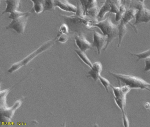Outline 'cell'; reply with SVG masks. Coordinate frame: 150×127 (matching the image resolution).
<instances>
[{"label": "cell", "mask_w": 150, "mask_h": 127, "mask_svg": "<svg viewBox=\"0 0 150 127\" xmlns=\"http://www.w3.org/2000/svg\"><path fill=\"white\" fill-rule=\"evenodd\" d=\"M110 75L115 78L119 83L124 84L131 89L146 90L150 92V83L142 78L127 74H119L109 71Z\"/></svg>", "instance_id": "obj_2"}, {"label": "cell", "mask_w": 150, "mask_h": 127, "mask_svg": "<svg viewBox=\"0 0 150 127\" xmlns=\"http://www.w3.org/2000/svg\"><path fill=\"white\" fill-rule=\"evenodd\" d=\"M79 1L84 9V16L97 19L100 9L97 5V0H79Z\"/></svg>", "instance_id": "obj_8"}, {"label": "cell", "mask_w": 150, "mask_h": 127, "mask_svg": "<svg viewBox=\"0 0 150 127\" xmlns=\"http://www.w3.org/2000/svg\"><path fill=\"white\" fill-rule=\"evenodd\" d=\"M107 36L100 33L96 31L93 33V42L92 45L93 47L96 48L97 49L98 54H100L102 49L106 46L107 42Z\"/></svg>", "instance_id": "obj_9"}, {"label": "cell", "mask_w": 150, "mask_h": 127, "mask_svg": "<svg viewBox=\"0 0 150 127\" xmlns=\"http://www.w3.org/2000/svg\"><path fill=\"white\" fill-rule=\"evenodd\" d=\"M144 106L146 109H149L150 108V103L148 102H146Z\"/></svg>", "instance_id": "obj_30"}, {"label": "cell", "mask_w": 150, "mask_h": 127, "mask_svg": "<svg viewBox=\"0 0 150 127\" xmlns=\"http://www.w3.org/2000/svg\"><path fill=\"white\" fill-rule=\"evenodd\" d=\"M118 6H120V5L122 4V1L121 0H113Z\"/></svg>", "instance_id": "obj_29"}, {"label": "cell", "mask_w": 150, "mask_h": 127, "mask_svg": "<svg viewBox=\"0 0 150 127\" xmlns=\"http://www.w3.org/2000/svg\"><path fill=\"white\" fill-rule=\"evenodd\" d=\"M114 2L115 1L113 0H105L103 5L100 9V11L97 16V19L103 18L107 13L110 12L111 6Z\"/></svg>", "instance_id": "obj_15"}, {"label": "cell", "mask_w": 150, "mask_h": 127, "mask_svg": "<svg viewBox=\"0 0 150 127\" xmlns=\"http://www.w3.org/2000/svg\"><path fill=\"white\" fill-rule=\"evenodd\" d=\"M76 54L78 55L81 60L85 63L90 68H92L93 66V63L91 62L89 58L87 56L85 52L81 51L79 49H75L74 50Z\"/></svg>", "instance_id": "obj_19"}, {"label": "cell", "mask_w": 150, "mask_h": 127, "mask_svg": "<svg viewBox=\"0 0 150 127\" xmlns=\"http://www.w3.org/2000/svg\"><path fill=\"white\" fill-rule=\"evenodd\" d=\"M21 0H6V6L5 10L2 11V14H10L14 11L19 10L21 8Z\"/></svg>", "instance_id": "obj_14"}, {"label": "cell", "mask_w": 150, "mask_h": 127, "mask_svg": "<svg viewBox=\"0 0 150 127\" xmlns=\"http://www.w3.org/2000/svg\"><path fill=\"white\" fill-rule=\"evenodd\" d=\"M55 7L67 12L76 13L77 7L70 3L68 0H54Z\"/></svg>", "instance_id": "obj_11"}, {"label": "cell", "mask_w": 150, "mask_h": 127, "mask_svg": "<svg viewBox=\"0 0 150 127\" xmlns=\"http://www.w3.org/2000/svg\"><path fill=\"white\" fill-rule=\"evenodd\" d=\"M30 13V11H28V13L25 15L12 19V21L6 26V29L7 30L12 29L15 31L18 34L24 33Z\"/></svg>", "instance_id": "obj_6"}, {"label": "cell", "mask_w": 150, "mask_h": 127, "mask_svg": "<svg viewBox=\"0 0 150 127\" xmlns=\"http://www.w3.org/2000/svg\"><path fill=\"white\" fill-rule=\"evenodd\" d=\"M30 1L33 3L32 11L36 14H38L44 11V3L45 0H27Z\"/></svg>", "instance_id": "obj_16"}, {"label": "cell", "mask_w": 150, "mask_h": 127, "mask_svg": "<svg viewBox=\"0 0 150 127\" xmlns=\"http://www.w3.org/2000/svg\"><path fill=\"white\" fill-rule=\"evenodd\" d=\"M56 41V39H53L47 41L44 43L42 45H41L36 50L27 56L24 59L20 61L13 63L8 69V72L10 73H13V72L20 69L23 66H26L29 63L32 61L35 57H36L37 56L39 55L43 52L48 50L52 46L54 45Z\"/></svg>", "instance_id": "obj_4"}, {"label": "cell", "mask_w": 150, "mask_h": 127, "mask_svg": "<svg viewBox=\"0 0 150 127\" xmlns=\"http://www.w3.org/2000/svg\"><path fill=\"white\" fill-rule=\"evenodd\" d=\"M134 7L137 9V11L135 15V22L133 25L150 22V10L145 7L144 3L138 2Z\"/></svg>", "instance_id": "obj_7"}, {"label": "cell", "mask_w": 150, "mask_h": 127, "mask_svg": "<svg viewBox=\"0 0 150 127\" xmlns=\"http://www.w3.org/2000/svg\"><path fill=\"white\" fill-rule=\"evenodd\" d=\"M128 53L132 56H137V61H138L140 59H146V58L150 56V48L146 51L139 53V54H134V53L129 52Z\"/></svg>", "instance_id": "obj_20"}, {"label": "cell", "mask_w": 150, "mask_h": 127, "mask_svg": "<svg viewBox=\"0 0 150 127\" xmlns=\"http://www.w3.org/2000/svg\"><path fill=\"white\" fill-rule=\"evenodd\" d=\"M126 7L125 5L122 4L119 7V10L117 11V13L115 14V20L116 22L120 21L122 18L123 16L124 15L126 11Z\"/></svg>", "instance_id": "obj_21"}, {"label": "cell", "mask_w": 150, "mask_h": 127, "mask_svg": "<svg viewBox=\"0 0 150 127\" xmlns=\"http://www.w3.org/2000/svg\"><path fill=\"white\" fill-rule=\"evenodd\" d=\"M57 41L60 43H65L69 39L68 34H60L57 35Z\"/></svg>", "instance_id": "obj_26"}, {"label": "cell", "mask_w": 150, "mask_h": 127, "mask_svg": "<svg viewBox=\"0 0 150 127\" xmlns=\"http://www.w3.org/2000/svg\"><path fill=\"white\" fill-rule=\"evenodd\" d=\"M126 25L127 24L124 23L122 20H120V24L118 25L119 41H118V43L117 45V48L120 47L123 39L127 33V29L126 27Z\"/></svg>", "instance_id": "obj_17"}, {"label": "cell", "mask_w": 150, "mask_h": 127, "mask_svg": "<svg viewBox=\"0 0 150 127\" xmlns=\"http://www.w3.org/2000/svg\"><path fill=\"white\" fill-rule=\"evenodd\" d=\"M137 11V9L135 7L127 9L124 15L121 20H122L126 24H129L134 29L136 32H137V30L135 26L132 25L130 21L135 18V15Z\"/></svg>", "instance_id": "obj_13"}, {"label": "cell", "mask_w": 150, "mask_h": 127, "mask_svg": "<svg viewBox=\"0 0 150 127\" xmlns=\"http://www.w3.org/2000/svg\"><path fill=\"white\" fill-rule=\"evenodd\" d=\"M98 27L103 34L107 36V42L103 50H105L111 42L118 37V26L113 24L109 16L100 21H98L93 25V27Z\"/></svg>", "instance_id": "obj_3"}, {"label": "cell", "mask_w": 150, "mask_h": 127, "mask_svg": "<svg viewBox=\"0 0 150 127\" xmlns=\"http://www.w3.org/2000/svg\"><path fill=\"white\" fill-rule=\"evenodd\" d=\"M54 0H45L44 3V11L55 10Z\"/></svg>", "instance_id": "obj_22"}, {"label": "cell", "mask_w": 150, "mask_h": 127, "mask_svg": "<svg viewBox=\"0 0 150 127\" xmlns=\"http://www.w3.org/2000/svg\"><path fill=\"white\" fill-rule=\"evenodd\" d=\"M75 41L79 49L83 52H86L93 47L92 44L87 40L83 34H80L75 36Z\"/></svg>", "instance_id": "obj_10"}, {"label": "cell", "mask_w": 150, "mask_h": 127, "mask_svg": "<svg viewBox=\"0 0 150 127\" xmlns=\"http://www.w3.org/2000/svg\"><path fill=\"white\" fill-rule=\"evenodd\" d=\"M11 88H8V89H6V90L1 91V97H0V109L6 108L8 107L7 103V96L8 94L9 93Z\"/></svg>", "instance_id": "obj_18"}, {"label": "cell", "mask_w": 150, "mask_h": 127, "mask_svg": "<svg viewBox=\"0 0 150 127\" xmlns=\"http://www.w3.org/2000/svg\"><path fill=\"white\" fill-rule=\"evenodd\" d=\"M28 11L27 12H23V11H20L19 10H17L11 12L9 14V16H8V18L10 19H14L16 18L19 17L23 15H25L28 13Z\"/></svg>", "instance_id": "obj_24"}, {"label": "cell", "mask_w": 150, "mask_h": 127, "mask_svg": "<svg viewBox=\"0 0 150 127\" xmlns=\"http://www.w3.org/2000/svg\"><path fill=\"white\" fill-rule=\"evenodd\" d=\"M69 33V27L68 25L66 24H63L59 28L58 34H68Z\"/></svg>", "instance_id": "obj_25"}, {"label": "cell", "mask_w": 150, "mask_h": 127, "mask_svg": "<svg viewBox=\"0 0 150 127\" xmlns=\"http://www.w3.org/2000/svg\"><path fill=\"white\" fill-rule=\"evenodd\" d=\"M103 66L100 62L97 61L93 63L92 68L88 72L87 77H91L95 81L99 80V76H100L102 71Z\"/></svg>", "instance_id": "obj_12"}, {"label": "cell", "mask_w": 150, "mask_h": 127, "mask_svg": "<svg viewBox=\"0 0 150 127\" xmlns=\"http://www.w3.org/2000/svg\"><path fill=\"white\" fill-rule=\"evenodd\" d=\"M110 87L114 93L115 102L122 112L124 126L129 127V121L125 113V107L126 95L131 89L125 85L122 86H114L111 85Z\"/></svg>", "instance_id": "obj_1"}, {"label": "cell", "mask_w": 150, "mask_h": 127, "mask_svg": "<svg viewBox=\"0 0 150 127\" xmlns=\"http://www.w3.org/2000/svg\"><path fill=\"white\" fill-rule=\"evenodd\" d=\"M122 4L125 5L126 8H129L132 3V0H121Z\"/></svg>", "instance_id": "obj_28"}, {"label": "cell", "mask_w": 150, "mask_h": 127, "mask_svg": "<svg viewBox=\"0 0 150 127\" xmlns=\"http://www.w3.org/2000/svg\"><path fill=\"white\" fill-rule=\"evenodd\" d=\"M99 80H100V82L101 83L102 85L104 86L106 91L108 93H109L108 87H110V86L111 85V83H110V82L107 78L103 77L101 75L99 76Z\"/></svg>", "instance_id": "obj_23"}, {"label": "cell", "mask_w": 150, "mask_h": 127, "mask_svg": "<svg viewBox=\"0 0 150 127\" xmlns=\"http://www.w3.org/2000/svg\"><path fill=\"white\" fill-rule=\"evenodd\" d=\"M138 1L139 2H140L144 3L145 0H138Z\"/></svg>", "instance_id": "obj_31"}, {"label": "cell", "mask_w": 150, "mask_h": 127, "mask_svg": "<svg viewBox=\"0 0 150 127\" xmlns=\"http://www.w3.org/2000/svg\"><path fill=\"white\" fill-rule=\"evenodd\" d=\"M145 60L144 71H150V56L146 58Z\"/></svg>", "instance_id": "obj_27"}, {"label": "cell", "mask_w": 150, "mask_h": 127, "mask_svg": "<svg viewBox=\"0 0 150 127\" xmlns=\"http://www.w3.org/2000/svg\"><path fill=\"white\" fill-rule=\"evenodd\" d=\"M24 98L19 99L11 107L0 109V121L3 123H8L12 121L15 113L22 104Z\"/></svg>", "instance_id": "obj_5"}]
</instances>
